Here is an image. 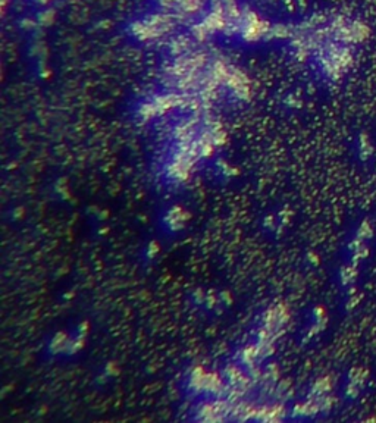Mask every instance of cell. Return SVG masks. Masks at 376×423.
Wrapping results in <instances>:
<instances>
[{
	"instance_id": "cell-4",
	"label": "cell",
	"mask_w": 376,
	"mask_h": 423,
	"mask_svg": "<svg viewBox=\"0 0 376 423\" xmlns=\"http://www.w3.org/2000/svg\"><path fill=\"white\" fill-rule=\"evenodd\" d=\"M206 0H178L176 3V14L183 16H193L204 8Z\"/></svg>"
},
{
	"instance_id": "cell-6",
	"label": "cell",
	"mask_w": 376,
	"mask_h": 423,
	"mask_svg": "<svg viewBox=\"0 0 376 423\" xmlns=\"http://www.w3.org/2000/svg\"><path fill=\"white\" fill-rule=\"evenodd\" d=\"M184 222H185V215L184 210H181L180 208H172L171 210H168V213H166L165 225L172 231H178L184 225Z\"/></svg>"
},
{
	"instance_id": "cell-3",
	"label": "cell",
	"mask_w": 376,
	"mask_h": 423,
	"mask_svg": "<svg viewBox=\"0 0 376 423\" xmlns=\"http://www.w3.org/2000/svg\"><path fill=\"white\" fill-rule=\"evenodd\" d=\"M224 86L233 93L237 99L247 100L252 88H250V81L244 72L231 67L224 80Z\"/></svg>"
},
{
	"instance_id": "cell-8",
	"label": "cell",
	"mask_w": 376,
	"mask_h": 423,
	"mask_svg": "<svg viewBox=\"0 0 376 423\" xmlns=\"http://www.w3.org/2000/svg\"><path fill=\"white\" fill-rule=\"evenodd\" d=\"M372 235H373L372 225H371L369 222H363V223H360L359 230H357V239H360V240L364 241V240L372 239Z\"/></svg>"
},
{
	"instance_id": "cell-12",
	"label": "cell",
	"mask_w": 376,
	"mask_h": 423,
	"mask_svg": "<svg viewBox=\"0 0 376 423\" xmlns=\"http://www.w3.org/2000/svg\"><path fill=\"white\" fill-rule=\"evenodd\" d=\"M8 3H9V0H2V10H5V9H6Z\"/></svg>"
},
{
	"instance_id": "cell-7",
	"label": "cell",
	"mask_w": 376,
	"mask_h": 423,
	"mask_svg": "<svg viewBox=\"0 0 376 423\" xmlns=\"http://www.w3.org/2000/svg\"><path fill=\"white\" fill-rule=\"evenodd\" d=\"M356 275H357V271H356V267H354V266L344 267V269L341 271V282L344 285L351 284L354 281V278H356Z\"/></svg>"
},
{
	"instance_id": "cell-10",
	"label": "cell",
	"mask_w": 376,
	"mask_h": 423,
	"mask_svg": "<svg viewBox=\"0 0 376 423\" xmlns=\"http://www.w3.org/2000/svg\"><path fill=\"white\" fill-rule=\"evenodd\" d=\"M156 2H158L161 5V8L165 9V10H175L178 0H156Z\"/></svg>"
},
{
	"instance_id": "cell-2",
	"label": "cell",
	"mask_w": 376,
	"mask_h": 423,
	"mask_svg": "<svg viewBox=\"0 0 376 423\" xmlns=\"http://www.w3.org/2000/svg\"><path fill=\"white\" fill-rule=\"evenodd\" d=\"M270 29H272V25H270L268 21H265L262 16H259L255 10H250V9L243 10V16H242V23H239L238 33L242 34L244 41L252 43V41H257L265 37H269Z\"/></svg>"
},
{
	"instance_id": "cell-9",
	"label": "cell",
	"mask_w": 376,
	"mask_h": 423,
	"mask_svg": "<svg viewBox=\"0 0 376 423\" xmlns=\"http://www.w3.org/2000/svg\"><path fill=\"white\" fill-rule=\"evenodd\" d=\"M38 21L41 25H50L55 21V12L54 10H45V12L40 15Z\"/></svg>"
},
{
	"instance_id": "cell-1",
	"label": "cell",
	"mask_w": 376,
	"mask_h": 423,
	"mask_svg": "<svg viewBox=\"0 0 376 423\" xmlns=\"http://www.w3.org/2000/svg\"><path fill=\"white\" fill-rule=\"evenodd\" d=\"M175 27L176 18L168 12H162L134 21L130 25V33L140 41H154L171 34Z\"/></svg>"
},
{
	"instance_id": "cell-5",
	"label": "cell",
	"mask_w": 376,
	"mask_h": 423,
	"mask_svg": "<svg viewBox=\"0 0 376 423\" xmlns=\"http://www.w3.org/2000/svg\"><path fill=\"white\" fill-rule=\"evenodd\" d=\"M193 46V41L187 36H176L171 40L169 43V51L174 58H178L183 55L190 53V49Z\"/></svg>"
},
{
	"instance_id": "cell-11",
	"label": "cell",
	"mask_w": 376,
	"mask_h": 423,
	"mask_svg": "<svg viewBox=\"0 0 376 423\" xmlns=\"http://www.w3.org/2000/svg\"><path fill=\"white\" fill-rule=\"evenodd\" d=\"M37 2L40 3V5H49L51 0H37Z\"/></svg>"
}]
</instances>
